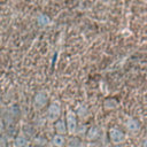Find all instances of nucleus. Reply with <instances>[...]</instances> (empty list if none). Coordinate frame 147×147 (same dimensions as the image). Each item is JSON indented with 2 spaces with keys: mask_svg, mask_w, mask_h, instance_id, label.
Wrapping results in <instances>:
<instances>
[{
  "mask_svg": "<svg viewBox=\"0 0 147 147\" xmlns=\"http://www.w3.org/2000/svg\"><path fill=\"white\" fill-rule=\"evenodd\" d=\"M108 137H109V140L113 145H121V144H124L126 140L125 133L116 126L110 127V130L108 132Z\"/></svg>",
  "mask_w": 147,
  "mask_h": 147,
  "instance_id": "1",
  "label": "nucleus"
},
{
  "mask_svg": "<svg viewBox=\"0 0 147 147\" xmlns=\"http://www.w3.org/2000/svg\"><path fill=\"white\" fill-rule=\"evenodd\" d=\"M64 121H65V125H67V133L70 136H74L77 132V127H78L76 115L72 111H68Z\"/></svg>",
  "mask_w": 147,
  "mask_h": 147,
  "instance_id": "2",
  "label": "nucleus"
},
{
  "mask_svg": "<svg viewBox=\"0 0 147 147\" xmlns=\"http://www.w3.org/2000/svg\"><path fill=\"white\" fill-rule=\"evenodd\" d=\"M60 115H61V107L59 103L56 102H53L49 105L48 109H47V118L51 121V122H55L60 118Z\"/></svg>",
  "mask_w": 147,
  "mask_h": 147,
  "instance_id": "3",
  "label": "nucleus"
},
{
  "mask_svg": "<svg viewBox=\"0 0 147 147\" xmlns=\"http://www.w3.org/2000/svg\"><path fill=\"white\" fill-rule=\"evenodd\" d=\"M47 100H48L47 94H46L44 91H40V92H38V93L34 95L33 105H34V107H36L37 109H40V108H42V107L46 106Z\"/></svg>",
  "mask_w": 147,
  "mask_h": 147,
  "instance_id": "4",
  "label": "nucleus"
},
{
  "mask_svg": "<svg viewBox=\"0 0 147 147\" xmlns=\"http://www.w3.org/2000/svg\"><path fill=\"white\" fill-rule=\"evenodd\" d=\"M100 138V129L98 126H91L86 132V139L88 141H95Z\"/></svg>",
  "mask_w": 147,
  "mask_h": 147,
  "instance_id": "5",
  "label": "nucleus"
},
{
  "mask_svg": "<svg viewBox=\"0 0 147 147\" xmlns=\"http://www.w3.org/2000/svg\"><path fill=\"white\" fill-rule=\"evenodd\" d=\"M54 129H55L56 134L65 136V134H67V125H65V121H64V119H61V118H59L57 121H55V122H54Z\"/></svg>",
  "mask_w": 147,
  "mask_h": 147,
  "instance_id": "6",
  "label": "nucleus"
},
{
  "mask_svg": "<svg viewBox=\"0 0 147 147\" xmlns=\"http://www.w3.org/2000/svg\"><path fill=\"white\" fill-rule=\"evenodd\" d=\"M29 140L24 133H18L14 139V146L15 147H28Z\"/></svg>",
  "mask_w": 147,
  "mask_h": 147,
  "instance_id": "7",
  "label": "nucleus"
},
{
  "mask_svg": "<svg viewBox=\"0 0 147 147\" xmlns=\"http://www.w3.org/2000/svg\"><path fill=\"white\" fill-rule=\"evenodd\" d=\"M126 129L131 133H137L140 130V123L134 118H130L126 122Z\"/></svg>",
  "mask_w": 147,
  "mask_h": 147,
  "instance_id": "8",
  "label": "nucleus"
},
{
  "mask_svg": "<svg viewBox=\"0 0 147 147\" xmlns=\"http://www.w3.org/2000/svg\"><path fill=\"white\" fill-rule=\"evenodd\" d=\"M65 142H67V138L65 136H62V134H54L53 138H52V145L54 147H64L65 146Z\"/></svg>",
  "mask_w": 147,
  "mask_h": 147,
  "instance_id": "9",
  "label": "nucleus"
},
{
  "mask_svg": "<svg viewBox=\"0 0 147 147\" xmlns=\"http://www.w3.org/2000/svg\"><path fill=\"white\" fill-rule=\"evenodd\" d=\"M67 147H83V141L80 138H78L77 136H71L67 142H65Z\"/></svg>",
  "mask_w": 147,
  "mask_h": 147,
  "instance_id": "10",
  "label": "nucleus"
},
{
  "mask_svg": "<svg viewBox=\"0 0 147 147\" xmlns=\"http://www.w3.org/2000/svg\"><path fill=\"white\" fill-rule=\"evenodd\" d=\"M9 114H10L11 117H16L17 115H20V108H18V106H17V105L11 106V107L9 108Z\"/></svg>",
  "mask_w": 147,
  "mask_h": 147,
  "instance_id": "11",
  "label": "nucleus"
},
{
  "mask_svg": "<svg viewBox=\"0 0 147 147\" xmlns=\"http://www.w3.org/2000/svg\"><path fill=\"white\" fill-rule=\"evenodd\" d=\"M5 130V122L2 121V118H0V133Z\"/></svg>",
  "mask_w": 147,
  "mask_h": 147,
  "instance_id": "12",
  "label": "nucleus"
},
{
  "mask_svg": "<svg viewBox=\"0 0 147 147\" xmlns=\"http://www.w3.org/2000/svg\"><path fill=\"white\" fill-rule=\"evenodd\" d=\"M141 147H147V137H145L141 141Z\"/></svg>",
  "mask_w": 147,
  "mask_h": 147,
  "instance_id": "13",
  "label": "nucleus"
},
{
  "mask_svg": "<svg viewBox=\"0 0 147 147\" xmlns=\"http://www.w3.org/2000/svg\"><path fill=\"white\" fill-rule=\"evenodd\" d=\"M114 147H124V145L123 144H121V145H114Z\"/></svg>",
  "mask_w": 147,
  "mask_h": 147,
  "instance_id": "14",
  "label": "nucleus"
},
{
  "mask_svg": "<svg viewBox=\"0 0 147 147\" xmlns=\"http://www.w3.org/2000/svg\"><path fill=\"white\" fill-rule=\"evenodd\" d=\"M0 147H7V146H6V144H3V142H0Z\"/></svg>",
  "mask_w": 147,
  "mask_h": 147,
  "instance_id": "15",
  "label": "nucleus"
},
{
  "mask_svg": "<svg viewBox=\"0 0 147 147\" xmlns=\"http://www.w3.org/2000/svg\"><path fill=\"white\" fill-rule=\"evenodd\" d=\"M0 101H1V95H0Z\"/></svg>",
  "mask_w": 147,
  "mask_h": 147,
  "instance_id": "16",
  "label": "nucleus"
}]
</instances>
